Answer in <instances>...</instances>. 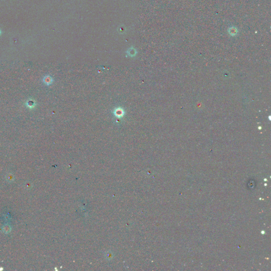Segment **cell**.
<instances>
[{
    "label": "cell",
    "mask_w": 271,
    "mask_h": 271,
    "mask_svg": "<svg viewBox=\"0 0 271 271\" xmlns=\"http://www.w3.org/2000/svg\"><path fill=\"white\" fill-rule=\"evenodd\" d=\"M228 32L230 36L236 37L238 35V34L239 30L236 27L232 26V27H230L228 28Z\"/></svg>",
    "instance_id": "obj_1"
},
{
    "label": "cell",
    "mask_w": 271,
    "mask_h": 271,
    "mask_svg": "<svg viewBox=\"0 0 271 271\" xmlns=\"http://www.w3.org/2000/svg\"><path fill=\"white\" fill-rule=\"evenodd\" d=\"M113 114L117 118H121L124 115V111L121 108H116L113 110Z\"/></svg>",
    "instance_id": "obj_2"
},
{
    "label": "cell",
    "mask_w": 271,
    "mask_h": 271,
    "mask_svg": "<svg viewBox=\"0 0 271 271\" xmlns=\"http://www.w3.org/2000/svg\"><path fill=\"white\" fill-rule=\"evenodd\" d=\"M43 83H45L46 85H50L53 83V79L50 76L47 75V76H46L45 77L43 78Z\"/></svg>",
    "instance_id": "obj_3"
},
{
    "label": "cell",
    "mask_w": 271,
    "mask_h": 271,
    "mask_svg": "<svg viewBox=\"0 0 271 271\" xmlns=\"http://www.w3.org/2000/svg\"><path fill=\"white\" fill-rule=\"evenodd\" d=\"M26 105L27 107L29 108H35V105H36V103L35 102V101H33V100H30V101H28L27 103H26Z\"/></svg>",
    "instance_id": "obj_4"
}]
</instances>
